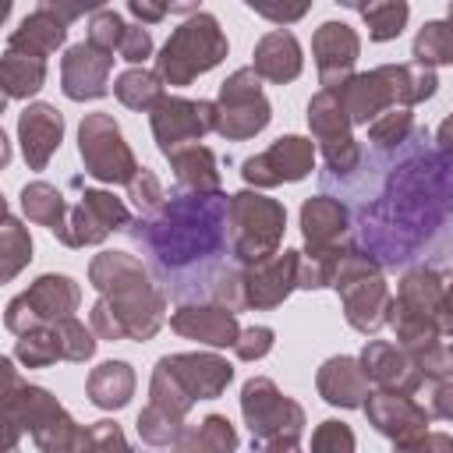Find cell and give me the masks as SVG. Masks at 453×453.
<instances>
[{"label": "cell", "mask_w": 453, "mask_h": 453, "mask_svg": "<svg viewBox=\"0 0 453 453\" xmlns=\"http://www.w3.org/2000/svg\"><path fill=\"white\" fill-rule=\"evenodd\" d=\"M333 188L379 265L453 262V152L435 149L421 127L361 152L347 170H326L322 191Z\"/></svg>", "instance_id": "obj_1"}, {"label": "cell", "mask_w": 453, "mask_h": 453, "mask_svg": "<svg viewBox=\"0 0 453 453\" xmlns=\"http://www.w3.org/2000/svg\"><path fill=\"white\" fill-rule=\"evenodd\" d=\"M230 202L219 191L173 195L145 223L131 230L173 301L226 297L237 283V248L226 226Z\"/></svg>", "instance_id": "obj_2"}, {"label": "cell", "mask_w": 453, "mask_h": 453, "mask_svg": "<svg viewBox=\"0 0 453 453\" xmlns=\"http://www.w3.org/2000/svg\"><path fill=\"white\" fill-rule=\"evenodd\" d=\"M223 53H226V39L219 35L216 21L202 14V18L188 21L184 28H177V35L163 46L159 71H163L170 81L184 85V81H191L198 71H209Z\"/></svg>", "instance_id": "obj_3"}, {"label": "cell", "mask_w": 453, "mask_h": 453, "mask_svg": "<svg viewBox=\"0 0 453 453\" xmlns=\"http://www.w3.org/2000/svg\"><path fill=\"white\" fill-rule=\"evenodd\" d=\"M81 156L88 163V173L99 180H131L134 159L120 142V131L110 117H88L81 124Z\"/></svg>", "instance_id": "obj_4"}, {"label": "cell", "mask_w": 453, "mask_h": 453, "mask_svg": "<svg viewBox=\"0 0 453 453\" xmlns=\"http://www.w3.org/2000/svg\"><path fill=\"white\" fill-rule=\"evenodd\" d=\"M230 212H234V248H237V258L241 251L248 248L251 234H255V244H251V255L248 258H265V251L276 244L280 237V226H283V209L273 205L269 198H258V195H237L230 202Z\"/></svg>", "instance_id": "obj_5"}, {"label": "cell", "mask_w": 453, "mask_h": 453, "mask_svg": "<svg viewBox=\"0 0 453 453\" xmlns=\"http://www.w3.org/2000/svg\"><path fill=\"white\" fill-rule=\"evenodd\" d=\"M223 113L216 117V127L223 134H234V138H244V134H255L258 127H265L269 120V106L262 103L258 96V81L251 71H241L234 74L226 85H223Z\"/></svg>", "instance_id": "obj_6"}, {"label": "cell", "mask_w": 453, "mask_h": 453, "mask_svg": "<svg viewBox=\"0 0 453 453\" xmlns=\"http://www.w3.org/2000/svg\"><path fill=\"white\" fill-rule=\"evenodd\" d=\"M110 50L96 42H81L64 57V92L71 99H96L106 92V71H110Z\"/></svg>", "instance_id": "obj_7"}, {"label": "cell", "mask_w": 453, "mask_h": 453, "mask_svg": "<svg viewBox=\"0 0 453 453\" xmlns=\"http://www.w3.org/2000/svg\"><path fill=\"white\" fill-rule=\"evenodd\" d=\"M212 120V106L209 103H184V99H170L159 106V113L152 117V127H156V138L163 145V152L170 156L177 142L184 138H198Z\"/></svg>", "instance_id": "obj_8"}, {"label": "cell", "mask_w": 453, "mask_h": 453, "mask_svg": "<svg viewBox=\"0 0 453 453\" xmlns=\"http://www.w3.org/2000/svg\"><path fill=\"white\" fill-rule=\"evenodd\" d=\"M124 223H127V212L117 198H110L103 191H85V198H81V205L71 219L74 230H67L64 241L67 244H88V241H99L113 226H124Z\"/></svg>", "instance_id": "obj_9"}, {"label": "cell", "mask_w": 453, "mask_h": 453, "mask_svg": "<svg viewBox=\"0 0 453 453\" xmlns=\"http://www.w3.org/2000/svg\"><path fill=\"white\" fill-rule=\"evenodd\" d=\"M18 131H21L25 159H28L35 170H42L46 159H50V152L60 145L64 120H60V113H57L53 106H42V103H39V106H28V110L21 113Z\"/></svg>", "instance_id": "obj_10"}, {"label": "cell", "mask_w": 453, "mask_h": 453, "mask_svg": "<svg viewBox=\"0 0 453 453\" xmlns=\"http://www.w3.org/2000/svg\"><path fill=\"white\" fill-rule=\"evenodd\" d=\"M74 301H78V290H74V283L67 276H42V280H35L32 290H25L11 304V311H25L28 322H35V319L67 315L74 308Z\"/></svg>", "instance_id": "obj_11"}, {"label": "cell", "mask_w": 453, "mask_h": 453, "mask_svg": "<svg viewBox=\"0 0 453 453\" xmlns=\"http://www.w3.org/2000/svg\"><path fill=\"white\" fill-rule=\"evenodd\" d=\"M315 53H319V67H322V81L326 85H336V78L347 74V67L354 64L357 57V39L347 25H322L319 39H315Z\"/></svg>", "instance_id": "obj_12"}, {"label": "cell", "mask_w": 453, "mask_h": 453, "mask_svg": "<svg viewBox=\"0 0 453 453\" xmlns=\"http://www.w3.org/2000/svg\"><path fill=\"white\" fill-rule=\"evenodd\" d=\"M255 67L273 78V81H287L301 71V53H297V42L294 35L287 32H273L258 42V53H255Z\"/></svg>", "instance_id": "obj_13"}, {"label": "cell", "mask_w": 453, "mask_h": 453, "mask_svg": "<svg viewBox=\"0 0 453 453\" xmlns=\"http://www.w3.org/2000/svg\"><path fill=\"white\" fill-rule=\"evenodd\" d=\"M255 166H273L276 170V180H297L311 170V145L304 138H280L265 156L258 159H248Z\"/></svg>", "instance_id": "obj_14"}, {"label": "cell", "mask_w": 453, "mask_h": 453, "mask_svg": "<svg viewBox=\"0 0 453 453\" xmlns=\"http://www.w3.org/2000/svg\"><path fill=\"white\" fill-rule=\"evenodd\" d=\"M60 39H64V25L50 18V11H39L25 18V25L11 35V50H25L28 57H46Z\"/></svg>", "instance_id": "obj_15"}, {"label": "cell", "mask_w": 453, "mask_h": 453, "mask_svg": "<svg viewBox=\"0 0 453 453\" xmlns=\"http://www.w3.org/2000/svg\"><path fill=\"white\" fill-rule=\"evenodd\" d=\"M304 237L311 241V244H326L333 234H340L343 226H347V216H343V205H340V198H329V195H322V198H311L308 205H304Z\"/></svg>", "instance_id": "obj_16"}, {"label": "cell", "mask_w": 453, "mask_h": 453, "mask_svg": "<svg viewBox=\"0 0 453 453\" xmlns=\"http://www.w3.org/2000/svg\"><path fill=\"white\" fill-rule=\"evenodd\" d=\"M173 326H177L180 333L202 336L205 343H216V347L234 343V333H237L234 315H226V311H180V315L173 319Z\"/></svg>", "instance_id": "obj_17"}, {"label": "cell", "mask_w": 453, "mask_h": 453, "mask_svg": "<svg viewBox=\"0 0 453 453\" xmlns=\"http://www.w3.org/2000/svg\"><path fill=\"white\" fill-rule=\"evenodd\" d=\"M4 85H7V96H28L42 85V57H28V53H18L11 50L4 57Z\"/></svg>", "instance_id": "obj_18"}, {"label": "cell", "mask_w": 453, "mask_h": 453, "mask_svg": "<svg viewBox=\"0 0 453 453\" xmlns=\"http://www.w3.org/2000/svg\"><path fill=\"white\" fill-rule=\"evenodd\" d=\"M368 28H372V39H393L403 21H407V4L403 0H365L357 4Z\"/></svg>", "instance_id": "obj_19"}, {"label": "cell", "mask_w": 453, "mask_h": 453, "mask_svg": "<svg viewBox=\"0 0 453 453\" xmlns=\"http://www.w3.org/2000/svg\"><path fill=\"white\" fill-rule=\"evenodd\" d=\"M21 205H25V212H28L32 219L46 223L50 230L60 226V209H64V202H60V195H57L50 184H28V188L21 191Z\"/></svg>", "instance_id": "obj_20"}, {"label": "cell", "mask_w": 453, "mask_h": 453, "mask_svg": "<svg viewBox=\"0 0 453 453\" xmlns=\"http://www.w3.org/2000/svg\"><path fill=\"white\" fill-rule=\"evenodd\" d=\"M418 60H453V28L449 25H425V32L414 42Z\"/></svg>", "instance_id": "obj_21"}, {"label": "cell", "mask_w": 453, "mask_h": 453, "mask_svg": "<svg viewBox=\"0 0 453 453\" xmlns=\"http://www.w3.org/2000/svg\"><path fill=\"white\" fill-rule=\"evenodd\" d=\"M117 96L127 106H149L152 99H159V81L152 74H145V71H127L117 81Z\"/></svg>", "instance_id": "obj_22"}, {"label": "cell", "mask_w": 453, "mask_h": 453, "mask_svg": "<svg viewBox=\"0 0 453 453\" xmlns=\"http://www.w3.org/2000/svg\"><path fill=\"white\" fill-rule=\"evenodd\" d=\"M4 251H7L4 276H14V273H18V265L32 255V241L21 234V226H18V219H14V216H7V223H4Z\"/></svg>", "instance_id": "obj_23"}, {"label": "cell", "mask_w": 453, "mask_h": 453, "mask_svg": "<svg viewBox=\"0 0 453 453\" xmlns=\"http://www.w3.org/2000/svg\"><path fill=\"white\" fill-rule=\"evenodd\" d=\"M124 21L117 18V14H99L96 21H92V42L96 46H103V50H113L117 42H124Z\"/></svg>", "instance_id": "obj_24"}, {"label": "cell", "mask_w": 453, "mask_h": 453, "mask_svg": "<svg viewBox=\"0 0 453 453\" xmlns=\"http://www.w3.org/2000/svg\"><path fill=\"white\" fill-rule=\"evenodd\" d=\"M248 4H251L255 11L276 18V21H294V18H301L304 7H308V0H248Z\"/></svg>", "instance_id": "obj_25"}, {"label": "cell", "mask_w": 453, "mask_h": 453, "mask_svg": "<svg viewBox=\"0 0 453 453\" xmlns=\"http://www.w3.org/2000/svg\"><path fill=\"white\" fill-rule=\"evenodd\" d=\"M149 35L142 32V28H127L124 32V42H120V53H124V60H145L149 57Z\"/></svg>", "instance_id": "obj_26"}, {"label": "cell", "mask_w": 453, "mask_h": 453, "mask_svg": "<svg viewBox=\"0 0 453 453\" xmlns=\"http://www.w3.org/2000/svg\"><path fill=\"white\" fill-rule=\"evenodd\" d=\"M350 368H354V365H350V361H329V365H326V372H329V375H340V372H343V375H347V372H350ZM326 393H329V396H326V400H333V403H357V400H354V396H350V393H347V379H343V382H340V386H329V389H326Z\"/></svg>", "instance_id": "obj_27"}, {"label": "cell", "mask_w": 453, "mask_h": 453, "mask_svg": "<svg viewBox=\"0 0 453 453\" xmlns=\"http://www.w3.org/2000/svg\"><path fill=\"white\" fill-rule=\"evenodd\" d=\"M103 0H42V11H60V18H78L88 7H99Z\"/></svg>", "instance_id": "obj_28"}, {"label": "cell", "mask_w": 453, "mask_h": 453, "mask_svg": "<svg viewBox=\"0 0 453 453\" xmlns=\"http://www.w3.org/2000/svg\"><path fill=\"white\" fill-rule=\"evenodd\" d=\"M269 336H273L269 329H248V333H244V340H248V343H237V350H241L244 357L265 354V350H269Z\"/></svg>", "instance_id": "obj_29"}, {"label": "cell", "mask_w": 453, "mask_h": 453, "mask_svg": "<svg viewBox=\"0 0 453 453\" xmlns=\"http://www.w3.org/2000/svg\"><path fill=\"white\" fill-rule=\"evenodd\" d=\"M166 7H170V0H131V11H134L142 21H159Z\"/></svg>", "instance_id": "obj_30"}, {"label": "cell", "mask_w": 453, "mask_h": 453, "mask_svg": "<svg viewBox=\"0 0 453 453\" xmlns=\"http://www.w3.org/2000/svg\"><path fill=\"white\" fill-rule=\"evenodd\" d=\"M449 322H453V290H449Z\"/></svg>", "instance_id": "obj_31"}, {"label": "cell", "mask_w": 453, "mask_h": 453, "mask_svg": "<svg viewBox=\"0 0 453 453\" xmlns=\"http://www.w3.org/2000/svg\"><path fill=\"white\" fill-rule=\"evenodd\" d=\"M340 4H361V0H340Z\"/></svg>", "instance_id": "obj_32"}, {"label": "cell", "mask_w": 453, "mask_h": 453, "mask_svg": "<svg viewBox=\"0 0 453 453\" xmlns=\"http://www.w3.org/2000/svg\"><path fill=\"white\" fill-rule=\"evenodd\" d=\"M449 18H453V7H449Z\"/></svg>", "instance_id": "obj_33"}]
</instances>
